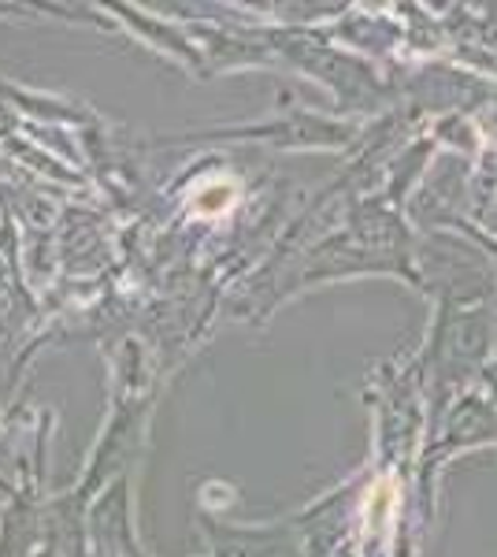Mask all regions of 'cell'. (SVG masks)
<instances>
[{"label": "cell", "mask_w": 497, "mask_h": 557, "mask_svg": "<svg viewBox=\"0 0 497 557\" xmlns=\"http://www.w3.org/2000/svg\"><path fill=\"white\" fill-rule=\"evenodd\" d=\"M234 201V186H227V183H215V186H208V190L197 197V205H201V212H208V215H220L227 205Z\"/></svg>", "instance_id": "obj_1"}]
</instances>
